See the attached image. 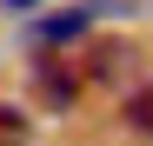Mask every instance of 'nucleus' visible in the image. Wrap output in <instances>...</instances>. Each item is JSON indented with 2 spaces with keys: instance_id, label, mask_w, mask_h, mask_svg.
Segmentation results:
<instances>
[{
  "instance_id": "obj_1",
  "label": "nucleus",
  "mask_w": 153,
  "mask_h": 146,
  "mask_svg": "<svg viewBox=\"0 0 153 146\" xmlns=\"http://www.w3.org/2000/svg\"><path fill=\"white\" fill-rule=\"evenodd\" d=\"M40 93H47V106H73V93H80V73H60L53 60H40Z\"/></svg>"
},
{
  "instance_id": "obj_2",
  "label": "nucleus",
  "mask_w": 153,
  "mask_h": 146,
  "mask_svg": "<svg viewBox=\"0 0 153 146\" xmlns=\"http://www.w3.org/2000/svg\"><path fill=\"white\" fill-rule=\"evenodd\" d=\"M120 113H126V126H133V133H146V139H153V86H133Z\"/></svg>"
},
{
  "instance_id": "obj_3",
  "label": "nucleus",
  "mask_w": 153,
  "mask_h": 146,
  "mask_svg": "<svg viewBox=\"0 0 153 146\" xmlns=\"http://www.w3.org/2000/svg\"><path fill=\"white\" fill-rule=\"evenodd\" d=\"M33 33H40V40H80V33H87V13H80V7H73V13H53V20H40Z\"/></svg>"
},
{
  "instance_id": "obj_4",
  "label": "nucleus",
  "mask_w": 153,
  "mask_h": 146,
  "mask_svg": "<svg viewBox=\"0 0 153 146\" xmlns=\"http://www.w3.org/2000/svg\"><path fill=\"white\" fill-rule=\"evenodd\" d=\"M27 133H33V119L20 113V106L0 100V146H27Z\"/></svg>"
},
{
  "instance_id": "obj_5",
  "label": "nucleus",
  "mask_w": 153,
  "mask_h": 146,
  "mask_svg": "<svg viewBox=\"0 0 153 146\" xmlns=\"http://www.w3.org/2000/svg\"><path fill=\"white\" fill-rule=\"evenodd\" d=\"M0 7H13V13H20V7H33V0H0Z\"/></svg>"
}]
</instances>
